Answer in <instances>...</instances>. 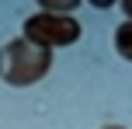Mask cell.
<instances>
[{
	"mask_svg": "<svg viewBox=\"0 0 132 129\" xmlns=\"http://www.w3.org/2000/svg\"><path fill=\"white\" fill-rule=\"evenodd\" d=\"M45 14H73L80 7V0H35Z\"/></svg>",
	"mask_w": 132,
	"mask_h": 129,
	"instance_id": "4",
	"label": "cell"
},
{
	"mask_svg": "<svg viewBox=\"0 0 132 129\" xmlns=\"http://www.w3.org/2000/svg\"><path fill=\"white\" fill-rule=\"evenodd\" d=\"M49 70H52V49L35 45L24 35L21 39H11L0 49V80L11 84V87H31Z\"/></svg>",
	"mask_w": 132,
	"mask_h": 129,
	"instance_id": "1",
	"label": "cell"
},
{
	"mask_svg": "<svg viewBox=\"0 0 132 129\" xmlns=\"http://www.w3.org/2000/svg\"><path fill=\"white\" fill-rule=\"evenodd\" d=\"M122 11H125V21H132V0H118Z\"/></svg>",
	"mask_w": 132,
	"mask_h": 129,
	"instance_id": "6",
	"label": "cell"
},
{
	"mask_svg": "<svg viewBox=\"0 0 132 129\" xmlns=\"http://www.w3.org/2000/svg\"><path fill=\"white\" fill-rule=\"evenodd\" d=\"M80 21L70 18V14H31V18H24V39L35 42V45L42 49H63V45H73V42L80 39Z\"/></svg>",
	"mask_w": 132,
	"mask_h": 129,
	"instance_id": "2",
	"label": "cell"
},
{
	"mask_svg": "<svg viewBox=\"0 0 132 129\" xmlns=\"http://www.w3.org/2000/svg\"><path fill=\"white\" fill-rule=\"evenodd\" d=\"M115 49H118L122 59L132 63V21H122V25L115 28Z\"/></svg>",
	"mask_w": 132,
	"mask_h": 129,
	"instance_id": "3",
	"label": "cell"
},
{
	"mask_svg": "<svg viewBox=\"0 0 132 129\" xmlns=\"http://www.w3.org/2000/svg\"><path fill=\"white\" fill-rule=\"evenodd\" d=\"M87 4H90V7H97V11H108V7H115L118 0H87Z\"/></svg>",
	"mask_w": 132,
	"mask_h": 129,
	"instance_id": "5",
	"label": "cell"
},
{
	"mask_svg": "<svg viewBox=\"0 0 132 129\" xmlns=\"http://www.w3.org/2000/svg\"><path fill=\"white\" fill-rule=\"evenodd\" d=\"M101 129H125V126H101Z\"/></svg>",
	"mask_w": 132,
	"mask_h": 129,
	"instance_id": "7",
	"label": "cell"
}]
</instances>
